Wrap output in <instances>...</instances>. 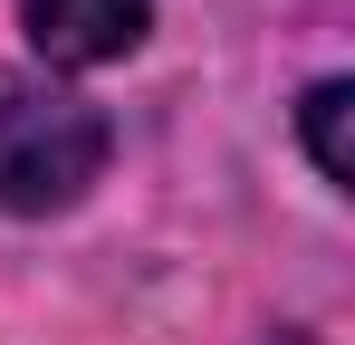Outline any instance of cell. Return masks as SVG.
<instances>
[{"label": "cell", "instance_id": "cell-1", "mask_svg": "<svg viewBox=\"0 0 355 345\" xmlns=\"http://www.w3.org/2000/svg\"><path fill=\"white\" fill-rule=\"evenodd\" d=\"M106 172V115L58 87H0V211H67Z\"/></svg>", "mask_w": 355, "mask_h": 345}, {"label": "cell", "instance_id": "cell-3", "mask_svg": "<svg viewBox=\"0 0 355 345\" xmlns=\"http://www.w3.org/2000/svg\"><path fill=\"white\" fill-rule=\"evenodd\" d=\"M346 106H355V87H346V77L307 87V144H317V172H327V182H355V154H346Z\"/></svg>", "mask_w": 355, "mask_h": 345}, {"label": "cell", "instance_id": "cell-2", "mask_svg": "<svg viewBox=\"0 0 355 345\" xmlns=\"http://www.w3.org/2000/svg\"><path fill=\"white\" fill-rule=\"evenodd\" d=\"M19 19L58 67H106V57H125L144 39L154 0H19Z\"/></svg>", "mask_w": 355, "mask_h": 345}]
</instances>
